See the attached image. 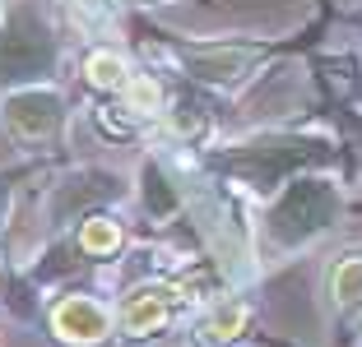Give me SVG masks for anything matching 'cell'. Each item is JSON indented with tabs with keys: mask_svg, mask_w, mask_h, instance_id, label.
Wrapping results in <instances>:
<instances>
[{
	"mask_svg": "<svg viewBox=\"0 0 362 347\" xmlns=\"http://www.w3.org/2000/svg\"><path fill=\"white\" fill-rule=\"evenodd\" d=\"M339 213V190L320 176H288L284 185L274 190L265 218H260V241L269 245L274 255L302 250L311 236L334 222Z\"/></svg>",
	"mask_w": 362,
	"mask_h": 347,
	"instance_id": "6da1fadb",
	"label": "cell"
},
{
	"mask_svg": "<svg viewBox=\"0 0 362 347\" xmlns=\"http://www.w3.org/2000/svg\"><path fill=\"white\" fill-rule=\"evenodd\" d=\"M158 56L177 74L195 79V84L233 93V88H242L260 70L265 47L242 42V37H186V42H158Z\"/></svg>",
	"mask_w": 362,
	"mask_h": 347,
	"instance_id": "7a4b0ae2",
	"label": "cell"
},
{
	"mask_svg": "<svg viewBox=\"0 0 362 347\" xmlns=\"http://www.w3.org/2000/svg\"><path fill=\"white\" fill-rule=\"evenodd\" d=\"M56 28L42 10H33L28 0H14L0 14V84H37L56 70Z\"/></svg>",
	"mask_w": 362,
	"mask_h": 347,
	"instance_id": "3957f363",
	"label": "cell"
},
{
	"mask_svg": "<svg viewBox=\"0 0 362 347\" xmlns=\"http://www.w3.org/2000/svg\"><path fill=\"white\" fill-rule=\"evenodd\" d=\"M65 121H70L65 93L52 88V84H42V79H37V84H14V88L0 93V130H5V139H10L14 148H23V153L61 144Z\"/></svg>",
	"mask_w": 362,
	"mask_h": 347,
	"instance_id": "277c9868",
	"label": "cell"
},
{
	"mask_svg": "<svg viewBox=\"0 0 362 347\" xmlns=\"http://www.w3.org/2000/svg\"><path fill=\"white\" fill-rule=\"evenodd\" d=\"M186 301H191V292L181 283H168V278H144V283L126 287V296L117 301L121 338H135L139 343V338H149V334H163Z\"/></svg>",
	"mask_w": 362,
	"mask_h": 347,
	"instance_id": "5b68a950",
	"label": "cell"
},
{
	"mask_svg": "<svg viewBox=\"0 0 362 347\" xmlns=\"http://www.w3.org/2000/svg\"><path fill=\"white\" fill-rule=\"evenodd\" d=\"M47 324H52L56 343H65V347H103L121 334L117 310L107 301H98V296H88V292L61 296V301L47 310Z\"/></svg>",
	"mask_w": 362,
	"mask_h": 347,
	"instance_id": "8992f818",
	"label": "cell"
},
{
	"mask_svg": "<svg viewBox=\"0 0 362 347\" xmlns=\"http://www.w3.org/2000/svg\"><path fill=\"white\" fill-rule=\"evenodd\" d=\"M325 305L334 315H362V245L344 250L325 269Z\"/></svg>",
	"mask_w": 362,
	"mask_h": 347,
	"instance_id": "52a82bcc",
	"label": "cell"
},
{
	"mask_svg": "<svg viewBox=\"0 0 362 347\" xmlns=\"http://www.w3.org/2000/svg\"><path fill=\"white\" fill-rule=\"evenodd\" d=\"M121 245H126V222H121L117 213L93 209L88 218H79L75 250L84 255V260H112V255H121Z\"/></svg>",
	"mask_w": 362,
	"mask_h": 347,
	"instance_id": "ba28073f",
	"label": "cell"
},
{
	"mask_svg": "<svg viewBox=\"0 0 362 347\" xmlns=\"http://www.w3.org/2000/svg\"><path fill=\"white\" fill-rule=\"evenodd\" d=\"M246 319H251V305L223 296V301H214L209 310H204V319L195 324V343L200 347H223V343H233V338L246 329Z\"/></svg>",
	"mask_w": 362,
	"mask_h": 347,
	"instance_id": "9c48e42d",
	"label": "cell"
},
{
	"mask_svg": "<svg viewBox=\"0 0 362 347\" xmlns=\"http://www.w3.org/2000/svg\"><path fill=\"white\" fill-rule=\"evenodd\" d=\"M139 70H130V61L121 51H112V47H98V51L84 56V79L88 88H98V93L107 97H121L130 88V79H135Z\"/></svg>",
	"mask_w": 362,
	"mask_h": 347,
	"instance_id": "30bf717a",
	"label": "cell"
},
{
	"mask_svg": "<svg viewBox=\"0 0 362 347\" xmlns=\"http://www.w3.org/2000/svg\"><path fill=\"white\" fill-rule=\"evenodd\" d=\"M23 171H0V227H5V218H10V204H14V181H19Z\"/></svg>",
	"mask_w": 362,
	"mask_h": 347,
	"instance_id": "8fae6325",
	"label": "cell"
},
{
	"mask_svg": "<svg viewBox=\"0 0 362 347\" xmlns=\"http://www.w3.org/2000/svg\"><path fill=\"white\" fill-rule=\"evenodd\" d=\"M117 5H121V0H79V10H84V14H112Z\"/></svg>",
	"mask_w": 362,
	"mask_h": 347,
	"instance_id": "7c38bea8",
	"label": "cell"
},
{
	"mask_svg": "<svg viewBox=\"0 0 362 347\" xmlns=\"http://www.w3.org/2000/svg\"><path fill=\"white\" fill-rule=\"evenodd\" d=\"M126 10H153V5H172V0H121Z\"/></svg>",
	"mask_w": 362,
	"mask_h": 347,
	"instance_id": "4fadbf2b",
	"label": "cell"
},
{
	"mask_svg": "<svg viewBox=\"0 0 362 347\" xmlns=\"http://www.w3.org/2000/svg\"><path fill=\"white\" fill-rule=\"evenodd\" d=\"M112 347H135V338H121V343H112Z\"/></svg>",
	"mask_w": 362,
	"mask_h": 347,
	"instance_id": "5bb4252c",
	"label": "cell"
},
{
	"mask_svg": "<svg viewBox=\"0 0 362 347\" xmlns=\"http://www.w3.org/2000/svg\"><path fill=\"white\" fill-rule=\"evenodd\" d=\"M0 14H5V0H0Z\"/></svg>",
	"mask_w": 362,
	"mask_h": 347,
	"instance_id": "9a60e30c",
	"label": "cell"
},
{
	"mask_svg": "<svg viewBox=\"0 0 362 347\" xmlns=\"http://www.w3.org/2000/svg\"><path fill=\"white\" fill-rule=\"evenodd\" d=\"M358 329H362V315H358Z\"/></svg>",
	"mask_w": 362,
	"mask_h": 347,
	"instance_id": "2e32d148",
	"label": "cell"
}]
</instances>
